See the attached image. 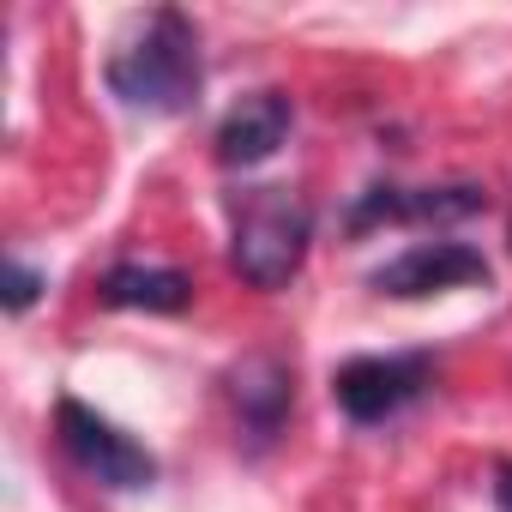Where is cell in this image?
<instances>
[{"label":"cell","instance_id":"1","mask_svg":"<svg viewBox=\"0 0 512 512\" xmlns=\"http://www.w3.org/2000/svg\"><path fill=\"white\" fill-rule=\"evenodd\" d=\"M199 37L187 25V13L163 7L151 13L115 55H109V91L127 109L145 115H181L199 97Z\"/></svg>","mask_w":512,"mask_h":512},{"label":"cell","instance_id":"2","mask_svg":"<svg viewBox=\"0 0 512 512\" xmlns=\"http://www.w3.org/2000/svg\"><path fill=\"white\" fill-rule=\"evenodd\" d=\"M314 241V211L302 193L290 187H260L247 193V205L235 211V241H229V266L241 272V284L253 290H284Z\"/></svg>","mask_w":512,"mask_h":512},{"label":"cell","instance_id":"3","mask_svg":"<svg viewBox=\"0 0 512 512\" xmlns=\"http://www.w3.org/2000/svg\"><path fill=\"white\" fill-rule=\"evenodd\" d=\"M55 434H61V446H67V458L85 470V476H97L103 488H151L157 482V458L133 440V434H121L109 416H97L91 404H79V398H61L55 404Z\"/></svg>","mask_w":512,"mask_h":512},{"label":"cell","instance_id":"4","mask_svg":"<svg viewBox=\"0 0 512 512\" xmlns=\"http://www.w3.org/2000/svg\"><path fill=\"white\" fill-rule=\"evenodd\" d=\"M428 356H356L332 374V398L350 422H386L428 386Z\"/></svg>","mask_w":512,"mask_h":512},{"label":"cell","instance_id":"5","mask_svg":"<svg viewBox=\"0 0 512 512\" xmlns=\"http://www.w3.org/2000/svg\"><path fill=\"white\" fill-rule=\"evenodd\" d=\"M458 284H488V260L464 241H416L404 247L392 266L374 272L380 296H434V290H458Z\"/></svg>","mask_w":512,"mask_h":512},{"label":"cell","instance_id":"6","mask_svg":"<svg viewBox=\"0 0 512 512\" xmlns=\"http://www.w3.org/2000/svg\"><path fill=\"white\" fill-rule=\"evenodd\" d=\"M290 121H296V109H290L284 91H253V97H241V103L223 115V127H217V163H223V169H253V163H266V157L290 139Z\"/></svg>","mask_w":512,"mask_h":512},{"label":"cell","instance_id":"7","mask_svg":"<svg viewBox=\"0 0 512 512\" xmlns=\"http://www.w3.org/2000/svg\"><path fill=\"white\" fill-rule=\"evenodd\" d=\"M482 211V187H422V193H404V187H374L362 205H356V229H368L374 217H470Z\"/></svg>","mask_w":512,"mask_h":512},{"label":"cell","instance_id":"8","mask_svg":"<svg viewBox=\"0 0 512 512\" xmlns=\"http://www.w3.org/2000/svg\"><path fill=\"white\" fill-rule=\"evenodd\" d=\"M109 308H145V314H181L193 302V278L169 266H115L103 278Z\"/></svg>","mask_w":512,"mask_h":512},{"label":"cell","instance_id":"9","mask_svg":"<svg viewBox=\"0 0 512 512\" xmlns=\"http://www.w3.org/2000/svg\"><path fill=\"white\" fill-rule=\"evenodd\" d=\"M229 392L241 404V416L253 422V434H272L290 410V368L278 356H247L235 374H229Z\"/></svg>","mask_w":512,"mask_h":512},{"label":"cell","instance_id":"10","mask_svg":"<svg viewBox=\"0 0 512 512\" xmlns=\"http://www.w3.org/2000/svg\"><path fill=\"white\" fill-rule=\"evenodd\" d=\"M0 302H7V314H25L31 302H37V290H43V272H31V266H19V260H7V272H0Z\"/></svg>","mask_w":512,"mask_h":512},{"label":"cell","instance_id":"11","mask_svg":"<svg viewBox=\"0 0 512 512\" xmlns=\"http://www.w3.org/2000/svg\"><path fill=\"white\" fill-rule=\"evenodd\" d=\"M494 500H500V512H512V458L494 464Z\"/></svg>","mask_w":512,"mask_h":512}]
</instances>
